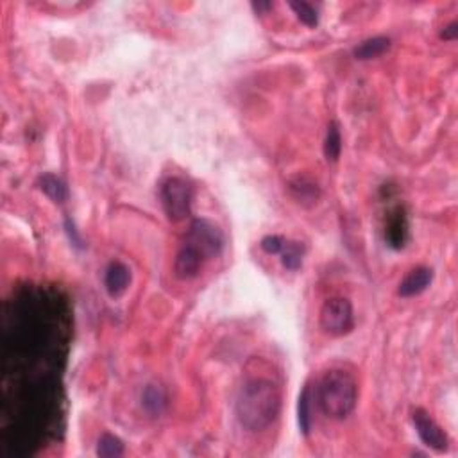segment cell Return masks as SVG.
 Segmentation results:
<instances>
[{
  "label": "cell",
  "instance_id": "4fadbf2b",
  "mask_svg": "<svg viewBox=\"0 0 458 458\" xmlns=\"http://www.w3.org/2000/svg\"><path fill=\"white\" fill-rule=\"evenodd\" d=\"M39 188L47 197H51L54 202H65L68 197L66 185L54 174H43L39 178Z\"/></svg>",
  "mask_w": 458,
  "mask_h": 458
},
{
  "label": "cell",
  "instance_id": "8fae6325",
  "mask_svg": "<svg viewBox=\"0 0 458 458\" xmlns=\"http://www.w3.org/2000/svg\"><path fill=\"white\" fill-rule=\"evenodd\" d=\"M407 233H408V225H407V217H404L403 210H396L394 217L390 218L387 225V242L390 247L401 249L407 242Z\"/></svg>",
  "mask_w": 458,
  "mask_h": 458
},
{
  "label": "cell",
  "instance_id": "ba28073f",
  "mask_svg": "<svg viewBox=\"0 0 458 458\" xmlns=\"http://www.w3.org/2000/svg\"><path fill=\"white\" fill-rule=\"evenodd\" d=\"M431 278H433V274H431L430 268H411L407 276H404V280L400 283V290L397 292H400L401 297H414V295H419L421 292H424L430 287Z\"/></svg>",
  "mask_w": 458,
  "mask_h": 458
},
{
  "label": "cell",
  "instance_id": "3957f363",
  "mask_svg": "<svg viewBox=\"0 0 458 458\" xmlns=\"http://www.w3.org/2000/svg\"><path fill=\"white\" fill-rule=\"evenodd\" d=\"M161 204L168 221H185L190 215L192 208L190 185L181 178H168L161 187Z\"/></svg>",
  "mask_w": 458,
  "mask_h": 458
},
{
  "label": "cell",
  "instance_id": "5b68a950",
  "mask_svg": "<svg viewBox=\"0 0 458 458\" xmlns=\"http://www.w3.org/2000/svg\"><path fill=\"white\" fill-rule=\"evenodd\" d=\"M187 244L197 249L199 253L204 256V260H208V258H213L221 253L222 245H224V237L213 222L201 218L190 225Z\"/></svg>",
  "mask_w": 458,
  "mask_h": 458
},
{
  "label": "cell",
  "instance_id": "7a4b0ae2",
  "mask_svg": "<svg viewBox=\"0 0 458 458\" xmlns=\"http://www.w3.org/2000/svg\"><path fill=\"white\" fill-rule=\"evenodd\" d=\"M315 400L328 419H346L358 401L357 380L342 369L324 373L315 388Z\"/></svg>",
  "mask_w": 458,
  "mask_h": 458
},
{
  "label": "cell",
  "instance_id": "52a82bcc",
  "mask_svg": "<svg viewBox=\"0 0 458 458\" xmlns=\"http://www.w3.org/2000/svg\"><path fill=\"white\" fill-rule=\"evenodd\" d=\"M202 264H204V256L199 253L197 249H194L192 245L185 244L181 249H179L178 256H175L174 261V272L175 276L182 281L194 280L201 272Z\"/></svg>",
  "mask_w": 458,
  "mask_h": 458
},
{
  "label": "cell",
  "instance_id": "ac0fdd59",
  "mask_svg": "<svg viewBox=\"0 0 458 458\" xmlns=\"http://www.w3.org/2000/svg\"><path fill=\"white\" fill-rule=\"evenodd\" d=\"M283 254V265L290 271H297L303 261V245L297 242H285V247L281 251Z\"/></svg>",
  "mask_w": 458,
  "mask_h": 458
},
{
  "label": "cell",
  "instance_id": "603a6c76",
  "mask_svg": "<svg viewBox=\"0 0 458 458\" xmlns=\"http://www.w3.org/2000/svg\"><path fill=\"white\" fill-rule=\"evenodd\" d=\"M272 8L271 2H253V9L256 13H264V11H268V9Z\"/></svg>",
  "mask_w": 458,
  "mask_h": 458
},
{
  "label": "cell",
  "instance_id": "2e32d148",
  "mask_svg": "<svg viewBox=\"0 0 458 458\" xmlns=\"http://www.w3.org/2000/svg\"><path fill=\"white\" fill-rule=\"evenodd\" d=\"M297 417H299V428L303 435H310L311 416H310V387H304L299 396L297 404Z\"/></svg>",
  "mask_w": 458,
  "mask_h": 458
},
{
  "label": "cell",
  "instance_id": "7402d4cb",
  "mask_svg": "<svg viewBox=\"0 0 458 458\" xmlns=\"http://www.w3.org/2000/svg\"><path fill=\"white\" fill-rule=\"evenodd\" d=\"M442 36L444 39H454L458 36V24L457 22H451L450 25H447V27H444V31H442Z\"/></svg>",
  "mask_w": 458,
  "mask_h": 458
},
{
  "label": "cell",
  "instance_id": "9a60e30c",
  "mask_svg": "<svg viewBox=\"0 0 458 458\" xmlns=\"http://www.w3.org/2000/svg\"><path fill=\"white\" fill-rule=\"evenodd\" d=\"M342 152V136L340 131H338V125L330 124L328 125L326 132V140H324V156H326L328 161H337L340 158Z\"/></svg>",
  "mask_w": 458,
  "mask_h": 458
},
{
  "label": "cell",
  "instance_id": "e0dca14e",
  "mask_svg": "<svg viewBox=\"0 0 458 458\" xmlns=\"http://www.w3.org/2000/svg\"><path fill=\"white\" fill-rule=\"evenodd\" d=\"M292 194H294V197L297 199L299 202H307L310 201V204H314V202H317L318 199V188L317 185H314V182H307L304 179H299L297 182H292Z\"/></svg>",
  "mask_w": 458,
  "mask_h": 458
},
{
  "label": "cell",
  "instance_id": "d6986e66",
  "mask_svg": "<svg viewBox=\"0 0 458 458\" xmlns=\"http://www.w3.org/2000/svg\"><path fill=\"white\" fill-rule=\"evenodd\" d=\"M290 8L294 9V13L297 15V18L303 22L308 27H315L318 24V13L308 2H290Z\"/></svg>",
  "mask_w": 458,
  "mask_h": 458
},
{
  "label": "cell",
  "instance_id": "8992f818",
  "mask_svg": "<svg viewBox=\"0 0 458 458\" xmlns=\"http://www.w3.org/2000/svg\"><path fill=\"white\" fill-rule=\"evenodd\" d=\"M411 421H414V426H416L417 435H419V439L426 444L428 447L435 451H446L447 450V435L439 424L435 423L430 416H428L424 410H416L414 411V416H411Z\"/></svg>",
  "mask_w": 458,
  "mask_h": 458
},
{
  "label": "cell",
  "instance_id": "30bf717a",
  "mask_svg": "<svg viewBox=\"0 0 458 458\" xmlns=\"http://www.w3.org/2000/svg\"><path fill=\"white\" fill-rule=\"evenodd\" d=\"M142 403H144L145 410L151 414V416H161L167 408L168 397L167 392H165L163 387L159 385H147V388L144 390V397H142Z\"/></svg>",
  "mask_w": 458,
  "mask_h": 458
},
{
  "label": "cell",
  "instance_id": "9c48e42d",
  "mask_svg": "<svg viewBox=\"0 0 458 458\" xmlns=\"http://www.w3.org/2000/svg\"><path fill=\"white\" fill-rule=\"evenodd\" d=\"M129 281H131V272H129V268L124 264H120V261L109 264L108 271H106L104 285L111 297L124 294L125 288L129 287Z\"/></svg>",
  "mask_w": 458,
  "mask_h": 458
},
{
  "label": "cell",
  "instance_id": "277c9868",
  "mask_svg": "<svg viewBox=\"0 0 458 458\" xmlns=\"http://www.w3.org/2000/svg\"><path fill=\"white\" fill-rule=\"evenodd\" d=\"M354 326L353 304L346 297H331L321 308V328L331 337L347 335Z\"/></svg>",
  "mask_w": 458,
  "mask_h": 458
},
{
  "label": "cell",
  "instance_id": "ffe728a7",
  "mask_svg": "<svg viewBox=\"0 0 458 458\" xmlns=\"http://www.w3.org/2000/svg\"><path fill=\"white\" fill-rule=\"evenodd\" d=\"M283 247H285V240L281 237H278V235H268V237H265L264 240H261V249L268 254L281 253Z\"/></svg>",
  "mask_w": 458,
  "mask_h": 458
},
{
  "label": "cell",
  "instance_id": "6da1fadb",
  "mask_svg": "<svg viewBox=\"0 0 458 458\" xmlns=\"http://www.w3.org/2000/svg\"><path fill=\"white\" fill-rule=\"evenodd\" d=\"M281 410V392L265 378H251L242 385L237 397V417L249 431H264L278 419Z\"/></svg>",
  "mask_w": 458,
  "mask_h": 458
},
{
  "label": "cell",
  "instance_id": "7c38bea8",
  "mask_svg": "<svg viewBox=\"0 0 458 458\" xmlns=\"http://www.w3.org/2000/svg\"><path fill=\"white\" fill-rule=\"evenodd\" d=\"M388 49H390V39L385 38V36H374V38L361 42L360 45L354 49V58L361 59V61H365V59H374L378 58V56L385 54Z\"/></svg>",
  "mask_w": 458,
  "mask_h": 458
},
{
  "label": "cell",
  "instance_id": "44dd1931",
  "mask_svg": "<svg viewBox=\"0 0 458 458\" xmlns=\"http://www.w3.org/2000/svg\"><path fill=\"white\" fill-rule=\"evenodd\" d=\"M65 229H66V235H68V238H70L72 244H74L75 247H82V238L79 237L78 229H75L74 222H72L70 218H66L65 221Z\"/></svg>",
  "mask_w": 458,
  "mask_h": 458
},
{
  "label": "cell",
  "instance_id": "5bb4252c",
  "mask_svg": "<svg viewBox=\"0 0 458 458\" xmlns=\"http://www.w3.org/2000/svg\"><path fill=\"white\" fill-rule=\"evenodd\" d=\"M97 454L101 458H117L124 454V444L115 435L104 433L97 442Z\"/></svg>",
  "mask_w": 458,
  "mask_h": 458
}]
</instances>
